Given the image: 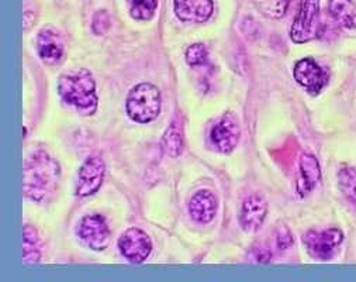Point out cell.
Listing matches in <instances>:
<instances>
[{
  "mask_svg": "<svg viewBox=\"0 0 356 282\" xmlns=\"http://www.w3.org/2000/svg\"><path fill=\"white\" fill-rule=\"evenodd\" d=\"M58 162L44 150L29 155L23 169V192L33 202L41 203L55 192L59 180Z\"/></svg>",
  "mask_w": 356,
  "mask_h": 282,
  "instance_id": "cell-1",
  "label": "cell"
},
{
  "mask_svg": "<svg viewBox=\"0 0 356 282\" xmlns=\"http://www.w3.org/2000/svg\"><path fill=\"white\" fill-rule=\"evenodd\" d=\"M56 88L61 99L75 107L79 115L93 116L97 111V86L90 71L76 70L67 72L59 77Z\"/></svg>",
  "mask_w": 356,
  "mask_h": 282,
  "instance_id": "cell-2",
  "label": "cell"
},
{
  "mask_svg": "<svg viewBox=\"0 0 356 282\" xmlns=\"http://www.w3.org/2000/svg\"><path fill=\"white\" fill-rule=\"evenodd\" d=\"M162 99L159 89L148 82L136 85L127 95L126 110L131 120L137 123H151L161 113Z\"/></svg>",
  "mask_w": 356,
  "mask_h": 282,
  "instance_id": "cell-3",
  "label": "cell"
},
{
  "mask_svg": "<svg viewBox=\"0 0 356 282\" xmlns=\"http://www.w3.org/2000/svg\"><path fill=\"white\" fill-rule=\"evenodd\" d=\"M320 31V0H303L294 17L290 37L296 44L314 40Z\"/></svg>",
  "mask_w": 356,
  "mask_h": 282,
  "instance_id": "cell-4",
  "label": "cell"
},
{
  "mask_svg": "<svg viewBox=\"0 0 356 282\" xmlns=\"http://www.w3.org/2000/svg\"><path fill=\"white\" fill-rule=\"evenodd\" d=\"M79 240L93 251H103L110 243V229L106 219L99 213L83 216L76 228Z\"/></svg>",
  "mask_w": 356,
  "mask_h": 282,
  "instance_id": "cell-5",
  "label": "cell"
},
{
  "mask_svg": "<svg viewBox=\"0 0 356 282\" xmlns=\"http://www.w3.org/2000/svg\"><path fill=\"white\" fill-rule=\"evenodd\" d=\"M118 249L130 263L143 264L152 251V242L144 230L130 228L118 239Z\"/></svg>",
  "mask_w": 356,
  "mask_h": 282,
  "instance_id": "cell-6",
  "label": "cell"
},
{
  "mask_svg": "<svg viewBox=\"0 0 356 282\" xmlns=\"http://www.w3.org/2000/svg\"><path fill=\"white\" fill-rule=\"evenodd\" d=\"M106 165L99 155H90L82 164L79 174H78V185H76V195L79 198H88L95 195L104 180Z\"/></svg>",
  "mask_w": 356,
  "mask_h": 282,
  "instance_id": "cell-7",
  "label": "cell"
},
{
  "mask_svg": "<svg viewBox=\"0 0 356 282\" xmlns=\"http://www.w3.org/2000/svg\"><path fill=\"white\" fill-rule=\"evenodd\" d=\"M342 242V233L338 229H327L323 232L310 230L305 235L303 243L307 249V253L321 261L330 260L338 246Z\"/></svg>",
  "mask_w": 356,
  "mask_h": 282,
  "instance_id": "cell-8",
  "label": "cell"
},
{
  "mask_svg": "<svg viewBox=\"0 0 356 282\" xmlns=\"http://www.w3.org/2000/svg\"><path fill=\"white\" fill-rule=\"evenodd\" d=\"M294 79L313 95L320 93L327 82L328 72L313 58H303L294 67Z\"/></svg>",
  "mask_w": 356,
  "mask_h": 282,
  "instance_id": "cell-9",
  "label": "cell"
},
{
  "mask_svg": "<svg viewBox=\"0 0 356 282\" xmlns=\"http://www.w3.org/2000/svg\"><path fill=\"white\" fill-rule=\"evenodd\" d=\"M213 146L224 154H229L235 150L240 140V126L235 116L231 113L227 115L213 127L210 134Z\"/></svg>",
  "mask_w": 356,
  "mask_h": 282,
  "instance_id": "cell-10",
  "label": "cell"
},
{
  "mask_svg": "<svg viewBox=\"0 0 356 282\" xmlns=\"http://www.w3.org/2000/svg\"><path fill=\"white\" fill-rule=\"evenodd\" d=\"M176 17L185 23H206L214 10L213 0H173Z\"/></svg>",
  "mask_w": 356,
  "mask_h": 282,
  "instance_id": "cell-11",
  "label": "cell"
},
{
  "mask_svg": "<svg viewBox=\"0 0 356 282\" xmlns=\"http://www.w3.org/2000/svg\"><path fill=\"white\" fill-rule=\"evenodd\" d=\"M37 54L40 58L48 64L55 65L64 56V41L54 29H44L37 34L35 38Z\"/></svg>",
  "mask_w": 356,
  "mask_h": 282,
  "instance_id": "cell-12",
  "label": "cell"
},
{
  "mask_svg": "<svg viewBox=\"0 0 356 282\" xmlns=\"http://www.w3.org/2000/svg\"><path fill=\"white\" fill-rule=\"evenodd\" d=\"M268 213V206L265 201L257 195L247 198L240 210V223L247 232H257Z\"/></svg>",
  "mask_w": 356,
  "mask_h": 282,
  "instance_id": "cell-13",
  "label": "cell"
},
{
  "mask_svg": "<svg viewBox=\"0 0 356 282\" xmlns=\"http://www.w3.org/2000/svg\"><path fill=\"white\" fill-rule=\"evenodd\" d=\"M189 212L195 221L197 223H210L217 213V199L210 191L196 192L189 203Z\"/></svg>",
  "mask_w": 356,
  "mask_h": 282,
  "instance_id": "cell-14",
  "label": "cell"
},
{
  "mask_svg": "<svg viewBox=\"0 0 356 282\" xmlns=\"http://www.w3.org/2000/svg\"><path fill=\"white\" fill-rule=\"evenodd\" d=\"M321 178L318 161L312 154H303L299 161V182L298 191L302 196L310 194Z\"/></svg>",
  "mask_w": 356,
  "mask_h": 282,
  "instance_id": "cell-15",
  "label": "cell"
},
{
  "mask_svg": "<svg viewBox=\"0 0 356 282\" xmlns=\"http://www.w3.org/2000/svg\"><path fill=\"white\" fill-rule=\"evenodd\" d=\"M328 10L331 17L343 29H356V5L353 0H330Z\"/></svg>",
  "mask_w": 356,
  "mask_h": 282,
  "instance_id": "cell-16",
  "label": "cell"
},
{
  "mask_svg": "<svg viewBox=\"0 0 356 282\" xmlns=\"http://www.w3.org/2000/svg\"><path fill=\"white\" fill-rule=\"evenodd\" d=\"M42 257L41 240L37 230L30 224H24L23 228V258L26 264L40 263Z\"/></svg>",
  "mask_w": 356,
  "mask_h": 282,
  "instance_id": "cell-17",
  "label": "cell"
},
{
  "mask_svg": "<svg viewBox=\"0 0 356 282\" xmlns=\"http://www.w3.org/2000/svg\"><path fill=\"white\" fill-rule=\"evenodd\" d=\"M162 150L172 158L179 157L184 150V139L181 130L175 125H170L162 137Z\"/></svg>",
  "mask_w": 356,
  "mask_h": 282,
  "instance_id": "cell-18",
  "label": "cell"
},
{
  "mask_svg": "<svg viewBox=\"0 0 356 282\" xmlns=\"http://www.w3.org/2000/svg\"><path fill=\"white\" fill-rule=\"evenodd\" d=\"M254 2L258 10L270 19L283 17L289 8V0H254Z\"/></svg>",
  "mask_w": 356,
  "mask_h": 282,
  "instance_id": "cell-19",
  "label": "cell"
},
{
  "mask_svg": "<svg viewBox=\"0 0 356 282\" xmlns=\"http://www.w3.org/2000/svg\"><path fill=\"white\" fill-rule=\"evenodd\" d=\"M339 188L343 195L352 202L356 203V168H343L338 175Z\"/></svg>",
  "mask_w": 356,
  "mask_h": 282,
  "instance_id": "cell-20",
  "label": "cell"
},
{
  "mask_svg": "<svg viewBox=\"0 0 356 282\" xmlns=\"http://www.w3.org/2000/svg\"><path fill=\"white\" fill-rule=\"evenodd\" d=\"M158 8V0H131L130 15L136 20H151Z\"/></svg>",
  "mask_w": 356,
  "mask_h": 282,
  "instance_id": "cell-21",
  "label": "cell"
},
{
  "mask_svg": "<svg viewBox=\"0 0 356 282\" xmlns=\"http://www.w3.org/2000/svg\"><path fill=\"white\" fill-rule=\"evenodd\" d=\"M207 61V48L204 44L196 42L186 49V63L191 67H202Z\"/></svg>",
  "mask_w": 356,
  "mask_h": 282,
  "instance_id": "cell-22",
  "label": "cell"
},
{
  "mask_svg": "<svg viewBox=\"0 0 356 282\" xmlns=\"http://www.w3.org/2000/svg\"><path fill=\"white\" fill-rule=\"evenodd\" d=\"M111 26V19L110 15L106 10H97L93 15V20H92V29L95 31V34L103 36L108 31Z\"/></svg>",
  "mask_w": 356,
  "mask_h": 282,
  "instance_id": "cell-23",
  "label": "cell"
},
{
  "mask_svg": "<svg viewBox=\"0 0 356 282\" xmlns=\"http://www.w3.org/2000/svg\"><path fill=\"white\" fill-rule=\"evenodd\" d=\"M291 243H293V237H291L290 232L287 229H282V232L277 233V246L282 250H286L291 246Z\"/></svg>",
  "mask_w": 356,
  "mask_h": 282,
  "instance_id": "cell-24",
  "label": "cell"
}]
</instances>
